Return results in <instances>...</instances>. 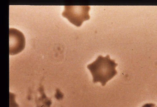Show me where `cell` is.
Instances as JSON below:
<instances>
[{
	"mask_svg": "<svg viewBox=\"0 0 157 107\" xmlns=\"http://www.w3.org/2000/svg\"><path fill=\"white\" fill-rule=\"evenodd\" d=\"M118 66L115 60L105 57L99 55L95 61L87 66L92 77L94 83L99 82L103 86L117 74L116 67Z\"/></svg>",
	"mask_w": 157,
	"mask_h": 107,
	"instance_id": "6da1fadb",
	"label": "cell"
},
{
	"mask_svg": "<svg viewBox=\"0 0 157 107\" xmlns=\"http://www.w3.org/2000/svg\"><path fill=\"white\" fill-rule=\"evenodd\" d=\"M90 9L89 6H65L62 15L71 23L80 27L84 21L90 20Z\"/></svg>",
	"mask_w": 157,
	"mask_h": 107,
	"instance_id": "7a4b0ae2",
	"label": "cell"
},
{
	"mask_svg": "<svg viewBox=\"0 0 157 107\" xmlns=\"http://www.w3.org/2000/svg\"><path fill=\"white\" fill-rule=\"evenodd\" d=\"M9 51L10 55L18 54L25 47V39L23 33L13 28L9 29Z\"/></svg>",
	"mask_w": 157,
	"mask_h": 107,
	"instance_id": "3957f363",
	"label": "cell"
},
{
	"mask_svg": "<svg viewBox=\"0 0 157 107\" xmlns=\"http://www.w3.org/2000/svg\"><path fill=\"white\" fill-rule=\"evenodd\" d=\"M156 105L153 103H147L143 105L141 107H155Z\"/></svg>",
	"mask_w": 157,
	"mask_h": 107,
	"instance_id": "277c9868",
	"label": "cell"
},
{
	"mask_svg": "<svg viewBox=\"0 0 157 107\" xmlns=\"http://www.w3.org/2000/svg\"><path fill=\"white\" fill-rule=\"evenodd\" d=\"M157 107V106H156V107Z\"/></svg>",
	"mask_w": 157,
	"mask_h": 107,
	"instance_id": "5b68a950",
	"label": "cell"
}]
</instances>
